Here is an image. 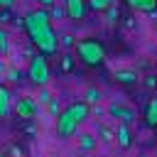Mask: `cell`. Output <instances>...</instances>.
Listing matches in <instances>:
<instances>
[{"mask_svg":"<svg viewBox=\"0 0 157 157\" xmlns=\"http://www.w3.org/2000/svg\"><path fill=\"white\" fill-rule=\"evenodd\" d=\"M71 69H74V56L71 54H64L61 56V71L64 74H71Z\"/></svg>","mask_w":157,"mask_h":157,"instance_id":"obj_19","label":"cell"},{"mask_svg":"<svg viewBox=\"0 0 157 157\" xmlns=\"http://www.w3.org/2000/svg\"><path fill=\"white\" fill-rule=\"evenodd\" d=\"M10 52V34L5 27H0V56H5Z\"/></svg>","mask_w":157,"mask_h":157,"instance_id":"obj_17","label":"cell"},{"mask_svg":"<svg viewBox=\"0 0 157 157\" xmlns=\"http://www.w3.org/2000/svg\"><path fill=\"white\" fill-rule=\"evenodd\" d=\"M42 5H44V7H52V5H54V0H42Z\"/></svg>","mask_w":157,"mask_h":157,"instance_id":"obj_26","label":"cell"},{"mask_svg":"<svg viewBox=\"0 0 157 157\" xmlns=\"http://www.w3.org/2000/svg\"><path fill=\"white\" fill-rule=\"evenodd\" d=\"M49 61H47V56L44 54H34L32 59H29V66H27V78L34 83V86H47V81H49Z\"/></svg>","mask_w":157,"mask_h":157,"instance_id":"obj_4","label":"cell"},{"mask_svg":"<svg viewBox=\"0 0 157 157\" xmlns=\"http://www.w3.org/2000/svg\"><path fill=\"white\" fill-rule=\"evenodd\" d=\"M74 44H76V42H74V37H71V34H64V37H61V47H66V49H69V47H74Z\"/></svg>","mask_w":157,"mask_h":157,"instance_id":"obj_23","label":"cell"},{"mask_svg":"<svg viewBox=\"0 0 157 157\" xmlns=\"http://www.w3.org/2000/svg\"><path fill=\"white\" fill-rule=\"evenodd\" d=\"M74 52H76V59L83 66H101L105 61V47L96 37H86V39L76 42L74 44Z\"/></svg>","mask_w":157,"mask_h":157,"instance_id":"obj_3","label":"cell"},{"mask_svg":"<svg viewBox=\"0 0 157 157\" xmlns=\"http://www.w3.org/2000/svg\"><path fill=\"white\" fill-rule=\"evenodd\" d=\"M115 142H118L123 150H128V147L132 145V137H130V128H128V123H118V125H115Z\"/></svg>","mask_w":157,"mask_h":157,"instance_id":"obj_9","label":"cell"},{"mask_svg":"<svg viewBox=\"0 0 157 157\" xmlns=\"http://www.w3.org/2000/svg\"><path fill=\"white\" fill-rule=\"evenodd\" d=\"M108 113H110L115 120L128 123V125L135 120V110H132V108H128V105H123V103H110V105H108Z\"/></svg>","mask_w":157,"mask_h":157,"instance_id":"obj_7","label":"cell"},{"mask_svg":"<svg viewBox=\"0 0 157 157\" xmlns=\"http://www.w3.org/2000/svg\"><path fill=\"white\" fill-rule=\"evenodd\" d=\"M64 15H66V12H64V7L54 2V5H52V12H49V17H54V20H59V17H64Z\"/></svg>","mask_w":157,"mask_h":157,"instance_id":"obj_20","label":"cell"},{"mask_svg":"<svg viewBox=\"0 0 157 157\" xmlns=\"http://www.w3.org/2000/svg\"><path fill=\"white\" fill-rule=\"evenodd\" d=\"M22 25H25V32H27L32 47L39 54L49 56V54L56 52V34L52 29V17H49L47 10H32V12H27L25 20H22Z\"/></svg>","mask_w":157,"mask_h":157,"instance_id":"obj_1","label":"cell"},{"mask_svg":"<svg viewBox=\"0 0 157 157\" xmlns=\"http://www.w3.org/2000/svg\"><path fill=\"white\" fill-rule=\"evenodd\" d=\"M86 118H88V103H83V101H76V103L61 108L59 115H56V123H54L56 135H59L61 140L74 137V135L78 132V125H81Z\"/></svg>","mask_w":157,"mask_h":157,"instance_id":"obj_2","label":"cell"},{"mask_svg":"<svg viewBox=\"0 0 157 157\" xmlns=\"http://www.w3.org/2000/svg\"><path fill=\"white\" fill-rule=\"evenodd\" d=\"M15 5V0H0V10H10Z\"/></svg>","mask_w":157,"mask_h":157,"instance_id":"obj_25","label":"cell"},{"mask_svg":"<svg viewBox=\"0 0 157 157\" xmlns=\"http://www.w3.org/2000/svg\"><path fill=\"white\" fill-rule=\"evenodd\" d=\"M125 2H128V7H132L137 12H155V7H157V0H125Z\"/></svg>","mask_w":157,"mask_h":157,"instance_id":"obj_10","label":"cell"},{"mask_svg":"<svg viewBox=\"0 0 157 157\" xmlns=\"http://www.w3.org/2000/svg\"><path fill=\"white\" fill-rule=\"evenodd\" d=\"M86 5H88V10H93V12H105V10L113 5V0H86Z\"/></svg>","mask_w":157,"mask_h":157,"instance_id":"obj_15","label":"cell"},{"mask_svg":"<svg viewBox=\"0 0 157 157\" xmlns=\"http://www.w3.org/2000/svg\"><path fill=\"white\" fill-rule=\"evenodd\" d=\"M49 101H52V96H49L47 86H39V103H49Z\"/></svg>","mask_w":157,"mask_h":157,"instance_id":"obj_22","label":"cell"},{"mask_svg":"<svg viewBox=\"0 0 157 157\" xmlns=\"http://www.w3.org/2000/svg\"><path fill=\"white\" fill-rule=\"evenodd\" d=\"M101 98H103V93L98 88H93V86L83 91V103H101Z\"/></svg>","mask_w":157,"mask_h":157,"instance_id":"obj_16","label":"cell"},{"mask_svg":"<svg viewBox=\"0 0 157 157\" xmlns=\"http://www.w3.org/2000/svg\"><path fill=\"white\" fill-rule=\"evenodd\" d=\"M145 123H147V128H157V96L145 108Z\"/></svg>","mask_w":157,"mask_h":157,"instance_id":"obj_11","label":"cell"},{"mask_svg":"<svg viewBox=\"0 0 157 157\" xmlns=\"http://www.w3.org/2000/svg\"><path fill=\"white\" fill-rule=\"evenodd\" d=\"M98 140L105 142V145H110V142L115 140V128H110V125H98Z\"/></svg>","mask_w":157,"mask_h":157,"instance_id":"obj_14","label":"cell"},{"mask_svg":"<svg viewBox=\"0 0 157 157\" xmlns=\"http://www.w3.org/2000/svg\"><path fill=\"white\" fill-rule=\"evenodd\" d=\"M113 78H115V83H120V86H132V83L140 81V74H137L135 69H118V71L113 74Z\"/></svg>","mask_w":157,"mask_h":157,"instance_id":"obj_8","label":"cell"},{"mask_svg":"<svg viewBox=\"0 0 157 157\" xmlns=\"http://www.w3.org/2000/svg\"><path fill=\"white\" fill-rule=\"evenodd\" d=\"M5 78H7L10 83H15V81H20V71H17V69H7V71H5Z\"/></svg>","mask_w":157,"mask_h":157,"instance_id":"obj_21","label":"cell"},{"mask_svg":"<svg viewBox=\"0 0 157 157\" xmlns=\"http://www.w3.org/2000/svg\"><path fill=\"white\" fill-rule=\"evenodd\" d=\"M64 12L71 22H83L88 5H86V0H64Z\"/></svg>","mask_w":157,"mask_h":157,"instance_id":"obj_5","label":"cell"},{"mask_svg":"<svg viewBox=\"0 0 157 157\" xmlns=\"http://www.w3.org/2000/svg\"><path fill=\"white\" fill-rule=\"evenodd\" d=\"M47 110H49L52 115H59V103H56V101H49V103H47Z\"/></svg>","mask_w":157,"mask_h":157,"instance_id":"obj_24","label":"cell"},{"mask_svg":"<svg viewBox=\"0 0 157 157\" xmlns=\"http://www.w3.org/2000/svg\"><path fill=\"white\" fill-rule=\"evenodd\" d=\"M10 108H12V98H10V91H7L5 86H0V120H2V118H7Z\"/></svg>","mask_w":157,"mask_h":157,"instance_id":"obj_12","label":"cell"},{"mask_svg":"<svg viewBox=\"0 0 157 157\" xmlns=\"http://www.w3.org/2000/svg\"><path fill=\"white\" fill-rule=\"evenodd\" d=\"M96 145H98V142H96L93 135H88V132H81V135H78V150H81V152H93Z\"/></svg>","mask_w":157,"mask_h":157,"instance_id":"obj_13","label":"cell"},{"mask_svg":"<svg viewBox=\"0 0 157 157\" xmlns=\"http://www.w3.org/2000/svg\"><path fill=\"white\" fill-rule=\"evenodd\" d=\"M0 157H2V150H0Z\"/></svg>","mask_w":157,"mask_h":157,"instance_id":"obj_27","label":"cell"},{"mask_svg":"<svg viewBox=\"0 0 157 157\" xmlns=\"http://www.w3.org/2000/svg\"><path fill=\"white\" fill-rule=\"evenodd\" d=\"M15 115H17L20 120H32V118L37 115V103H34L32 98H17V103H15Z\"/></svg>","mask_w":157,"mask_h":157,"instance_id":"obj_6","label":"cell"},{"mask_svg":"<svg viewBox=\"0 0 157 157\" xmlns=\"http://www.w3.org/2000/svg\"><path fill=\"white\" fill-rule=\"evenodd\" d=\"M142 86H145L147 91H157V74H147V76L142 78Z\"/></svg>","mask_w":157,"mask_h":157,"instance_id":"obj_18","label":"cell"}]
</instances>
